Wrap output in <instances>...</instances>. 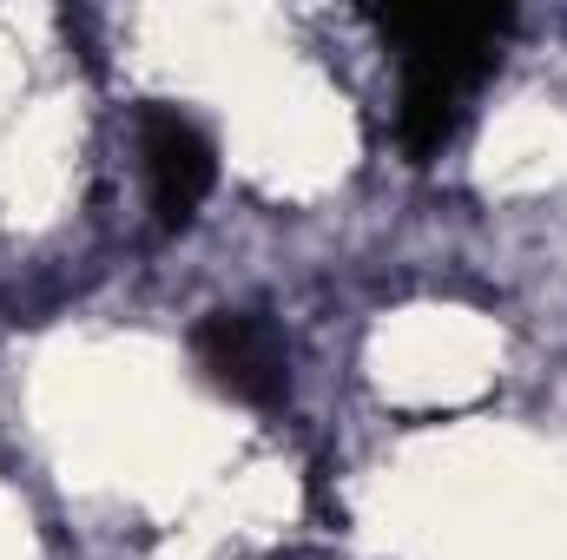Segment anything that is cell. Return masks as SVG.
<instances>
[{"instance_id": "7a4b0ae2", "label": "cell", "mask_w": 567, "mask_h": 560, "mask_svg": "<svg viewBox=\"0 0 567 560\" xmlns=\"http://www.w3.org/2000/svg\"><path fill=\"white\" fill-rule=\"evenodd\" d=\"M140 152H145V185H152V211H158V231H185L218 178V158L212 139L172 113V106H145L140 120Z\"/></svg>"}, {"instance_id": "3957f363", "label": "cell", "mask_w": 567, "mask_h": 560, "mask_svg": "<svg viewBox=\"0 0 567 560\" xmlns=\"http://www.w3.org/2000/svg\"><path fill=\"white\" fill-rule=\"evenodd\" d=\"M198 363L212 370V383L258 409H271L290 383V350L258 310H212L198 323Z\"/></svg>"}, {"instance_id": "6da1fadb", "label": "cell", "mask_w": 567, "mask_h": 560, "mask_svg": "<svg viewBox=\"0 0 567 560\" xmlns=\"http://www.w3.org/2000/svg\"><path fill=\"white\" fill-rule=\"evenodd\" d=\"M515 20L495 7H423V13H383V33L403 46V106H396V139L403 152L429 165L455 139L468 93L488 80L495 46Z\"/></svg>"}]
</instances>
